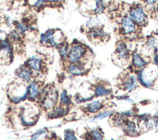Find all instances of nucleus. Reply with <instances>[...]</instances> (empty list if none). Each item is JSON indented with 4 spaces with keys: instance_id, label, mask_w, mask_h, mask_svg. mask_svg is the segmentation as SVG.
<instances>
[{
    "instance_id": "9d476101",
    "label": "nucleus",
    "mask_w": 158,
    "mask_h": 140,
    "mask_svg": "<svg viewBox=\"0 0 158 140\" xmlns=\"http://www.w3.org/2000/svg\"><path fill=\"white\" fill-rule=\"evenodd\" d=\"M102 107V102L100 101H94L88 104V110L91 113L97 112Z\"/></svg>"
},
{
    "instance_id": "ddd939ff",
    "label": "nucleus",
    "mask_w": 158,
    "mask_h": 140,
    "mask_svg": "<svg viewBox=\"0 0 158 140\" xmlns=\"http://www.w3.org/2000/svg\"><path fill=\"white\" fill-rule=\"evenodd\" d=\"M136 78L134 76H131L126 81L125 88L128 91H133L136 86Z\"/></svg>"
},
{
    "instance_id": "6ab92c4d",
    "label": "nucleus",
    "mask_w": 158,
    "mask_h": 140,
    "mask_svg": "<svg viewBox=\"0 0 158 140\" xmlns=\"http://www.w3.org/2000/svg\"><path fill=\"white\" fill-rule=\"evenodd\" d=\"M60 101L65 105H68L70 104V99L67 96L66 92L64 91L60 93Z\"/></svg>"
},
{
    "instance_id": "4468645a",
    "label": "nucleus",
    "mask_w": 158,
    "mask_h": 140,
    "mask_svg": "<svg viewBox=\"0 0 158 140\" xmlns=\"http://www.w3.org/2000/svg\"><path fill=\"white\" fill-rule=\"evenodd\" d=\"M69 72L75 75H80L83 73V68L80 65L73 64L69 67Z\"/></svg>"
},
{
    "instance_id": "1a4fd4ad",
    "label": "nucleus",
    "mask_w": 158,
    "mask_h": 140,
    "mask_svg": "<svg viewBox=\"0 0 158 140\" xmlns=\"http://www.w3.org/2000/svg\"><path fill=\"white\" fill-rule=\"evenodd\" d=\"M93 12L94 14H101L105 9L104 0H94Z\"/></svg>"
},
{
    "instance_id": "412c9836",
    "label": "nucleus",
    "mask_w": 158,
    "mask_h": 140,
    "mask_svg": "<svg viewBox=\"0 0 158 140\" xmlns=\"http://www.w3.org/2000/svg\"><path fill=\"white\" fill-rule=\"evenodd\" d=\"M126 128H127L128 133H129L131 135L133 134H135L136 132V127L133 123H131V122L128 123L126 126Z\"/></svg>"
},
{
    "instance_id": "39448f33",
    "label": "nucleus",
    "mask_w": 158,
    "mask_h": 140,
    "mask_svg": "<svg viewBox=\"0 0 158 140\" xmlns=\"http://www.w3.org/2000/svg\"><path fill=\"white\" fill-rule=\"evenodd\" d=\"M40 42L43 44H49L52 46H56L58 43L56 31L53 29H49L44 33H42L40 36Z\"/></svg>"
},
{
    "instance_id": "6e6552de",
    "label": "nucleus",
    "mask_w": 158,
    "mask_h": 140,
    "mask_svg": "<svg viewBox=\"0 0 158 140\" xmlns=\"http://www.w3.org/2000/svg\"><path fill=\"white\" fill-rule=\"evenodd\" d=\"M116 53L119 56L120 58L124 59L128 57V50L127 48V46L123 41H120L116 47Z\"/></svg>"
},
{
    "instance_id": "f3484780",
    "label": "nucleus",
    "mask_w": 158,
    "mask_h": 140,
    "mask_svg": "<svg viewBox=\"0 0 158 140\" xmlns=\"http://www.w3.org/2000/svg\"><path fill=\"white\" fill-rule=\"evenodd\" d=\"M15 28L17 30V31L19 33H24L28 30V27L24 23L19 22L15 25Z\"/></svg>"
},
{
    "instance_id": "0eeeda50",
    "label": "nucleus",
    "mask_w": 158,
    "mask_h": 140,
    "mask_svg": "<svg viewBox=\"0 0 158 140\" xmlns=\"http://www.w3.org/2000/svg\"><path fill=\"white\" fill-rule=\"evenodd\" d=\"M89 36L93 39H101L105 38L106 34L101 28L94 27L91 28L89 32Z\"/></svg>"
},
{
    "instance_id": "2eb2a0df",
    "label": "nucleus",
    "mask_w": 158,
    "mask_h": 140,
    "mask_svg": "<svg viewBox=\"0 0 158 140\" xmlns=\"http://www.w3.org/2000/svg\"><path fill=\"white\" fill-rule=\"evenodd\" d=\"M110 94V91L103 86H99L96 88V95L98 97H102Z\"/></svg>"
},
{
    "instance_id": "20e7f679",
    "label": "nucleus",
    "mask_w": 158,
    "mask_h": 140,
    "mask_svg": "<svg viewBox=\"0 0 158 140\" xmlns=\"http://www.w3.org/2000/svg\"><path fill=\"white\" fill-rule=\"evenodd\" d=\"M12 51L9 43L7 40H3L0 43V62L6 64L10 62Z\"/></svg>"
},
{
    "instance_id": "bb28decb",
    "label": "nucleus",
    "mask_w": 158,
    "mask_h": 140,
    "mask_svg": "<svg viewBox=\"0 0 158 140\" xmlns=\"http://www.w3.org/2000/svg\"><path fill=\"white\" fill-rule=\"evenodd\" d=\"M65 139H76L75 135L72 132H66L65 133Z\"/></svg>"
},
{
    "instance_id": "393cba45",
    "label": "nucleus",
    "mask_w": 158,
    "mask_h": 140,
    "mask_svg": "<svg viewBox=\"0 0 158 140\" xmlns=\"http://www.w3.org/2000/svg\"><path fill=\"white\" fill-rule=\"evenodd\" d=\"M46 133V131L44 129H43V130H40L39 131H38L37 132H36L34 135L32 136L31 139H38L40 136H41V135H43V134H44Z\"/></svg>"
},
{
    "instance_id": "a211bd4d",
    "label": "nucleus",
    "mask_w": 158,
    "mask_h": 140,
    "mask_svg": "<svg viewBox=\"0 0 158 140\" xmlns=\"http://www.w3.org/2000/svg\"><path fill=\"white\" fill-rule=\"evenodd\" d=\"M30 97L31 99H35L38 94V87L35 83H31L30 84Z\"/></svg>"
},
{
    "instance_id": "7ed1b4c3",
    "label": "nucleus",
    "mask_w": 158,
    "mask_h": 140,
    "mask_svg": "<svg viewBox=\"0 0 158 140\" xmlns=\"http://www.w3.org/2000/svg\"><path fill=\"white\" fill-rule=\"evenodd\" d=\"M136 24L129 15H126L122 18L121 21V31L123 34L129 35L134 33L136 31Z\"/></svg>"
},
{
    "instance_id": "f8f14e48",
    "label": "nucleus",
    "mask_w": 158,
    "mask_h": 140,
    "mask_svg": "<svg viewBox=\"0 0 158 140\" xmlns=\"http://www.w3.org/2000/svg\"><path fill=\"white\" fill-rule=\"evenodd\" d=\"M28 65L33 69L39 71L41 67V60L40 59L36 56H33L28 61Z\"/></svg>"
},
{
    "instance_id": "f03ea898",
    "label": "nucleus",
    "mask_w": 158,
    "mask_h": 140,
    "mask_svg": "<svg viewBox=\"0 0 158 140\" xmlns=\"http://www.w3.org/2000/svg\"><path fill=\"white\" fill-rule=\"evenodd\" d=\"M85 52L86 48L83 45L79 43L74 44L68 52L69 60L72 64L78 63Z\"/></svg>"
},
{
    "instance_id": "c85d7f7f",
    "label": "nucleus",
    "mask_w": 158,
    "mask_h": 140,
    "mask_svg": "<svg viewBox=\"0 0 158 140\" xmlns=\"http://www.w3.org/2000/svg\"><path fill=\"white\" fill-rule=\"evenodd\" d=\"M46 2H49L51 4H57V3H59L62 1V0H46Z\"/></svg>"
},
{
    "instance_id": "b1692460",
    "label": "nucleus",
    "mask_w": 158,
    "mask_h": 140,
    "mask_svg": "<svg viewBox=\"0 0 158 140\" xmlns=\"http://www.w3.org/2000/svg\"><path fill=\"white\" fill-rule=\"evenodd\" d=\"M92 136L95 139H101L103 137L102 134L96 130L92 131Z\"/></svg>"
},
{
    "instance_id": "aec40b11",
    "label": "nucleus",
    "mask_w": 158,
    "mask_h": 140,
    "mask_svg": "<svg viewBox=\"0 0 158 140\" xmlns=\"http://www.w3.org/2000/svg\"><path fill=\"white\" fill-rule=\"evenodd\" d=\"M65 113V109L64 108L59 107L57 108L52 113V116L53 117H59L64 115Z\"/></svg>"
},
{
    "instance_id": "4be33fe9",
    "label": "nucleus",
    "mask_w": 158,
    "mask_h": 140,
    "mask_svg": "<svg viewBox=\"0 0 158 140\" xmlns=\"http://www.w3.org/2000/svg\"><path fill=\"white\" fill-rule=\"evenodd\" d=\"M111 112H101L100 113H99L98 115H97L95 118H94V120H101L104 118H106L108 116H109L110 115Z\"/></svg>"
},
{
    "instance_id": "f257e3e1",
    "label": "nucleus",
    "mask_w": 158,
    "mask_h": 140,
    "mask_svg": "<svg viewBox=\"0 0 158 140\" xmlns=\"http://www.w3.org/2000/svg\"><path fill=\"white\" fill-rule=\"evenodd\" d=\"M129 17L137 26H144L148 22V17L144 9L139 5L132 7L129 12Z\"/></svg>"
},
{
    "instance_id": "dca6fc26",
    "label": "nucleus",
    "mask_w": 158,
    "mask_h": 140,
    "mask_svg": "<svg viewBox=\"0 0 158 140\" xmlns=\"http://www.w3.org/2000/svg\"><path fill=\"white\" fill-rule=\"evenodd\" d=\"M18 75L20 78L24 79L27 81H29L30 79V71L26 68H20L18 72Z\"/></svg>"
},
{
    "instance_id": "a878e982",
    "label": "nucleus",
    "mask_w": 158,
    "mask_h": 140,
    "mask_svg": "<svg viewBox=\"0 0 158 140\" xmlns=\"http://www.w3.org/2000/svg\"><path fill=\"white\" fill-rule=\"evenodd\" d=\"M46 3L47 2L46 0H36V1L34 4V6L36 8H40Z\"/></svg>"
},
{
    "instance_id": "9b49d317",
    "label": "nucleus",
    "mask_w": 158,
    "mask_h": 140,
    "mask_svg": "<svg viewBox=\"0 0 158 140\" xmlns=\"http://www.w3.org/2000/svg\"><path fill=\"white\" fill-rule=\"evenodd\" d=\"M133 64L135 67L141 68L146 65V62L138 53L136 52L133 56Z\"/></svg>"
},
{
    "instance_id": "423d86ee",
    "label": "nucleus",
    "mask_w": 158,
    "mask_h": 140,
    "mask_svg": "<svg viewBox=\"0 0 158 140\" xmlns=\"http://www.w3.org/2000/svg\"><path fill=\"white\" fill-rule=\"evenodd\" d=\"M57 96L55 93H49L43 101V106L46 109L52 108L56 104Z\"/></svg>"
},
{
    "instance_id": "5701e85b",
    "label": "nucleus",
    "mask_w": 158,
    "mask_h": 140,
    "mask_svg": "<svg viewBox=\"0 0 158 140\" xmlns=\"http://www.w3.org/2000/svg\"><path fill=\"white\" fill-rule=\"evenodd\" d=\"M67 44H63L61 45L59 47V52L60 54L63 56H65L68 54V49H67Z\"/></svg>"
},
{
    "instance_id": "c756f323",
    "label": "nucleus",
    "mask_w": 158,
    "mask_h": 140,
    "mask_svg": "<svg viewBox=\"0 0 158 140\" xmlns=\"http://www.w3.org/2000/svg\"><path fill=\"white\" fill-rule=\"evenodd\" d=\"M20 1H23V2H26L27 1V0H20Z\"/></svg>"
},
{
    "instance_id": "cd10ccee",
    "label": "nucleus",
    "mask_w": 158,
    "mask_h": 140,
    "mask_svg": "<svg viewBox=\"0 0 158 140\" xmlns=\"http://www.w3.org/2000/svg\"><path fill=\"white\" fill-rule=\"evenodd\" d=\"M144 1V2L149 5V6H152L154 5L155 4H156L158 1V0H143Z\"/></svg>"
}]
</instances>
